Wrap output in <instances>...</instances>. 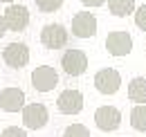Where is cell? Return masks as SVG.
I'll return each instance as SVG.
<instances>
[{
  "instance_id": "obj_1",
  "label": "cell",
  "mask_w": 146,
  "mask_h": 137,
  "mask_svg": "<svg viewBox=\"0 0 146 137\" xmlns=\"http://www.w3.org/2000/svg\"><path fill=\"white\" fill-rule=\"evenodd\" d=\"M2 61H5L7 68H11V70H23L29 63V47H27V43H23V41L9 43L2 50Z\"/></svg>"
},
{
  "instance_id": "obj_2",
  "label": "cell",
  "mask_w": 146,
  "mask_h": 137,
  "mask_svg": "<svg viewBox=\"0 0 146 137\" xmlns=\"http://www.w3.org/2000/svg\"><path fill=\"white\" fill-rule=\"evenodd\" d=\"M68 29L61 23H47L40 29V45L47 50H61L68 45Z\"/></svg>"
},
{
  "instance_id": "obj_3",
  "label": "cell",
  "mask_w": 146,
  "mask_h": 137,
  "mask_svg": "<svg viewBox=\"0 0 146 137\" xmlns=\"http://www.w3.org/2000/svg\"><path fill=\"white\" fill-rule=\"evenodd\" d=\"M61 70L68 76H81L88 70V56L83 50H65L61 56Z\"/></svg>"
},
{
  "instance_id": "obj_4",
  "label": "cell",
  "mask_w": 146,
  "mask_h": 137,
  "mask_svg": "<svg viewBox=\"0 0 146 137\" xmlns=\"http://www.w3.org/2000/svg\"><path fill=\"white\" fill-rule=\"evenodd\" d=\"M50 121V112L45 103H27L23 108V124L29 130H40Z\"/></svg>"
},
{
  "instance_id": "obj_5",
  "label": "cell",
  "mask_w": 146,
  "mask_h": 137,
  "mask_svg": "<svg viewBox=\"0 0 146 137\" xmlns=\"http://www.w3.org/2000/svg\"><path fill=\"white\" fill-rule=\"evenodd\" d=\"M29 79H32V88L36 92H52L58 86V72L52 65H38Z\"/></svg>"
},
{
  "instance_id": "obj_6",
  "label": "cell",
  "mask_w": 146,
  "mask_h": 137,
  "mask_svg": "<svg viewBox=\"0 0 146 137\" xmlns=\"http://www.w3.org/2000/svg\"><path fill=\"white\" fill-rule=\"evenodd\" d=\"M106 52L112 56H128L133 52V38L124 29H115L106 36Z\"/></svg>"
},
{
  "instance_id": "obj_7",
  "label": "cell",
  "mask_w": 146,
  "mask_h": 137,
  "mask_svg": "<svg viewBox=\"0 0 146 137\" xmlns=\"http://www.w3.org/2000/svg\"><path fill=\"white\" fill-rule=\"evenodd\" d=\"M94 88L101 94H115L121 88V74L115 68H104L94 74Z\"/></svg>"
},
{
  "instance_id": "obj_8",
  "label": "cell",
  "mask_w": 146,
  "mask_h": 137,
  "mask_svg": "<svg viewBox=\"0 0 146 137\" xmlns=\"http://www.w3.org/2000/svg\"><path fill=\"white\" fill-rule=\"evenodd\" d=\"M94 124L99 130L104 133H112L121 126V112L115 106H101L94 110Z\"/></svg>"
},
{
  "instance_id": "obj_9",
  "label": "cell",
  "mask_w": 146,
  "mask_h": 137,
  "mask_svg": "<svg viewBox=\"0 0 146 137\" xmlns=\"http://www.w3.org/2000/svg\"><path fill=\"white\" fill-rule=\"evenodd\" d=\"M5 20H7V27H9V32H23V29H27V25H29V9L25 7V5H16V2H11L7 9H5Z\"/></svg>"
},
{
  "instance_id": "obj_10",
  "label": "cell",
  "mask_w": 146,
  "mask_h": 137,
  "mask_svg": "<svg viewBox=\"0 0 146 137\" xmlns=\"http://www.w3.org/2000/svg\"><path fill=\"white\" fill-rule=\"evenodd\" d=\"M72 34L76 38H92L97 34V18L92 11H76L72 16Z\"/></svg>"
},
{
  "instance_id": "obj_11",
  "label": "cell",
  "mask_w": 146,
  "mask_h": 137,
  "mask_svg": "<svg viewBox=\"0 0 146 137\" xmlns=\"http://www.w3.org/2000/svg\"><path fill=\"white\" fill-rule=\"evenodd\" d=\"M56 108L61 115H79L83 110V94L79 90H63L56 99Z\"/></svg>"
},
{
  "instance_id": "obj_12",
  "label": "cell",
  "mask_w": 146,
  "mask_h": 137,
  "mask_svg": "<svg viewBox=\"0 0 146 137\" xmlns=\"http://www.w3.org/2000/svg\"><path fill=\"white\" fill-rule=\"evenodd\" d=\"M25 92L20 88H5L0 90V110L5 112H23L25 108Z\"/></svg>"
},
{
  "instance_id": "obj_13",
  "label": "cell",
  "mask_w": 146,
  "mask_h": 137,
  "mask_svg": "<svg viewBox=\"0 0 146 137\" xmlns=\"http://www.w3.org/2000/svg\"><path fill=\"white\" fill-rule=\"evenodd\" d=\"M128 99L135 103H146V79L144 76H135L128 83Z\"/></svg>"
},
{
  "instance_id": "obj_14",
  "label": "cell",
  "mask_w": 146,
  "mask_h": 137,
  "mask_svg": "<svg viewBox=\"0 0 146 137\" xmlns=\"http://www.w3.org/2000/svg\"><path fill=\"white\" fill-rule=\"evenodd\" d=\"M135 0H108V11L117 18H126L135 14Z\"/></svg>"
},
{
  "instance_id": "obj_15",
  "label": "cell",
  "mask_w": 146,
  "mask_h": 137,
  "mask_svg": "<svg viewBox=\"0 0 146 137\" xmlns=\"http://www.w3.org/2000/svg\"><path fill=\"white\" fill-rule=\"evenodd\" d=\"M130 126L139 133H146V103H137L130 112Z\"/></svg>"
},
{
  "instance_id": "obj_16",
  "label": "cell",
  "mask_w": 146,
  "mask_h": 137,
  "mask_svg": "<svg viewBox=\"0 0 146 137\" xmlns=\"http://www.w3.org/2000/svg\"><path fill=\"white\" fill-rule=\"evenodd\" d=\"M40 14H54L63 7V0H34Z\"/></svg>"
},
{
  "instance_id": "obj_17",
  "label": "cell",
  "mask_w": 146,
  "mask_h": 137,
  "mask_svg": "<svg viewBox=\"0 0 146 137\" xmlns=\"http://www.w3.org/2000/svg\"><path fill=\"white\" fill-rule=\"evenodd\" d=\"M63 137H90V130H88V126H83V124H70V126L63 130Z\"/></svg>"
},
{
  "instance_id": "obj_18",
  "label": "cell",
  "mask_w": 146,
  "mask_h": 137,
  "mask_svg": "<svg viewBox=\"0 0 146 137\" xmlns=\"http://www.w3.org/2000/svg\"><path fill=\"white\" fill-rule=\"evenodd\" d=\"M135 25H137L142 32H146V2L135 9Z\"/></svg>"
},
{
  "instance_id": "obj_19",
  "label": "cell",
  "mask_w": 146,
  "mask_h": 137,
  "mask_svg": "<svg viewBox=\"0 0 146 137\" xmlns=\"http://www.w3.org/2000/svg\"><path fill=\"white\" fill-rule=\"evenodd\" d=\"M0 137H27V133H25L23 128H18V126H7V128L0 133Z\"/></svg>"
},
{
  "instance_id": "obj_20",
  "label": "cell",
  "mask_w": 146,
  "mask_h": 137,
  "mask_svg": "<svg viewBox=\"0 0 146 137\" xmlns=\"http://www.w3.org/2000/svg\"><path fill=\"white\" fill-rule=\"evenodd\" d=\"M108 0H81V5L83 7H90V9H97V7H101V5H106Z\"/></svg>"
},
{
  "instance_id": "obj_21",
  "label": "cell",
  "mask_w": 146,
  "mask_h": 137,
  "mask_svg": "<svg viewBox=\"0 0 146 137\" xmlns=\"http://www.w3.org/2000/svg\"><path fill=\"white\" fill-rule=\"evenodd\" d=\"M5 32H9V27H7V20H5V16H0V38L5 36Z\"/></svg>"
},
{
  "instance_id": "obj_22",
  "label": "cell",
  "mask_w": 146,
  "mask_h": 137,
  "mask_svg": "<svg viewBox=\"0 0 146 137\" xmlns=\"http://www.w3.org/2000/svg\"><path fill=\"white\" fill-rule=\"evenodd\" d=\"M0 2H5V5H11V2H16V0H0Z\"/></svg>"
},
{
  "instance_id": "obj_23",
  "label": "cell",
  "mask_w": 146,
  "mask_h": 137,
  "mask_svg": "<svg viewBox=\"0 0 146 137\" xmlns=\"http://www.w3.org/2000/svg\"><path fill=\"white\" fill-rule=\"evenodd\" d=\"M144 61H146V59H144Z\"/></svg>"
}]
</instances>
